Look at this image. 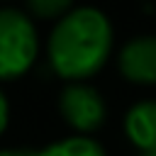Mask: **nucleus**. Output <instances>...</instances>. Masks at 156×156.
I'll use <instances>...</instances> for the list:
<instances>
[{
	"label": "nucleus",
	"mask_w": 156,
	"mask_h": 156,
	"mask_svg": "<svg viewBox=\"0 0 156 156\" xmlns=\"http://www.w3.org/2000/svg\"><path fill=\"white\" fill-rule=\"evenodd\" d=\"M115 51V29L110 17L93 5H73L61 15L46 39V61L51 71L68 80H90Z\"/></svg>",
	"instance_id": "obj_1"
},
{
	"label": "nucleus",
	"mask_w": 156,
	"mask_h": 156,
	"mask_svg": "<svg viewBox=\"0 0 156 156\" xmlns=\"http://www.w3.org/2000/svg\"><path fill=\"white\" fill-rule=\"evenodd\" d=\"M39 58L37 22L20 7H0V83L27 76Z\"/></svg>",
	"instance_id": "obj_2"
},
{
	"label": "nucleus",
	"mask_w": 156,
	"mask_h": 156,
	"mask_svg": "<svg viewBox=\"0 0 156 156\" xmlns=\"http://www.w3.org/2000/svg\"><path fill=\"white\" fill-rule=\"evenodd\" d=\"M61 119L73 129V134H95L107 119V102L102 93L88 80L63 83L56 100Z\"/></svg>",
	"instance_id": "obj_3"
},
{
	"label": "nucleus",
	"mask_w": 156,
	"mask_h": 156,
	"mask_svg": "<svg viewBox=\"0 0 156 156\" xmlns=\"http://www.w3.org/2000/svg\"><path fill=\"white\" fill-rule=\"evenodd\" d=\"M119 76L132 85H156V34H136L117 51Z\"/></svg>",
	"instance_id": "obj_4"
},
{
	"label": "nucleus",
	"mask_w": 156,
	"mask_h": 156,
	"mask_svg": "<svg viewBox=\"0 0 156 156\" xmlns=\"http://www.w3.org/2000/svg\"><path fill=\"white\" fill-rule=\"evenodd\" d=\"M122 129L127 141L139 149H156V100H139L134 102L122 119Z\"/></svg>",
	"instance_id": "obj_5"
},
{
	"label": "nucleus",
	"mask_w": 156,
	"mask_h": 156,
	"mask_svg": "<svg viewBox=\"0 0 156 156\" xmlns=\"http://www.w3.org/2000/svg\"><path fill=\"white\" fill-rule=\"evenodd\" d=\"M32 156H107V151L98 139L88 134H71L41 149H34Z\"/></svg>",
	"instance_id": "obj_6"
},
{
	"label": "nucleus",
	"mask_w": 156,
	"mask_h": 156,
	"mask_svg": "<svg viewBox=\"0 0 156 156\" xmlns=\"http://www.w3.org/2000/svg\"><path fill=\"white\" fill-rule=\"evenodd\" d=\"M76 0H27V15L32 20H51L56 22L73 7Z\"/></svg>",
	"instance_id": "obj_7"
},
{
	"label": "nucleus",
	"mask_w": 156,
	"mask_h": 156,
	"mask_svg": "<svg viewBox=\"0 0 156 156\" xmlns=\"http://www.w3.org/2000/svg\"><path fill=\"white\" fill-rule=\"evenodd\" d=\"M7 124H10V100H7L5 90L0 88V136L5 134Z\"/></svg>",
	"instance_id": "obj_8"
},
{
	"label": "nucleus",
	"mask_w": 156,
	"mask_h": 156,
	"mask_svg": "<svg viewBox=\"0 0 156 156\" xmlns=\"http://www.w3.org/2000/svg\"><path fill=\"white\" fill-rule=\"evenodd\" d=\"M34 149H20V146H2L0 156H32Z\"/></svg>",
	"instance_id": "obj_9"
},
{
	"label": "nucleus",
	"mask_w": 156,
	"mask_h": 156,
	"mask_svg": "<svg viewBox=\"0 0 156 156\" xmlns=\"http://www.w3.org/2000/svg\"><path fill=\"white\" fill-rule=\"evenodd\" d=\"M139 156H156V149H146V151H139Z\"/></svg>",
	"instance_id": "obj_10"
},
{
	"label": "nucleus",
	"mask_w": 156,
	"mask_h": 156,
	"mask_svg": "<svg viewBox=\"0 0 156 156\" xmlns=\"http://www.w3.org/2000/svg\"><path fill=\"white\" fill-rule=\"evenodd\" d=\"M0 2H10V0H0Z\"/></svg>",
	"instance_id": "obj_11"
}]
</instances>
